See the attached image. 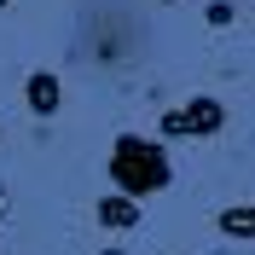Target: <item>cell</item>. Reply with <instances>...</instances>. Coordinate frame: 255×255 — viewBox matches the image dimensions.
<instances>
[{
	"label": "cell",
	"mask_w": 255,
	"mask_h": 255,
	"mask_svg": "<svg viewBox=\"0 0 255 255\" xmlns=\"http://www.w3.org/2000/svg\"><path fill=\"white\" fill-rule=\"evenodd\" d=\"M105 174H111V186L122 191V197H157V191L174 180V168H168V151H162L157 139H145V133H116Z\"/></svg>",
	"instance_id": "6da1fadb"
},
{
	"label": "cell",
	"mask_w": 255,
	"mask_h": 255,
	"mask_svg": "<svg viewBox=\"0 0 255 255\" xmlns=\"http://www.w3.org/2000/svg\"><path fill=\"white\" fill-rule=\"evenodd\" d=\"M162 139H209V133H221L226 128V105L221 99H191L180 111H162Z\"/></svg>",
	"instance_id": "7a4b0ae2"
},
{
	"label": "cell",
	"mask_w": 255,
	"mask_h": 255,
	"mask_svg": "<svg viewBox=\"0 0 255 255\" xmlns=\"http://www.w3.org/2000/svg\"><path fill=\"white\" fill-rule=\"evenodd\" d=\"M23 99H29L35 116H58L64 111V81L52 76V70H35V76L23 81Z\"/></svg>",
	"instance_id": "3957f363"
},
{
	"label": "cell",
	"mask_w": 255,
	"mask_h": 255,
	"mask_svg": "<svg viewBox=\"0 0 255 255\" xmlns=\"http://www.w3.org/2000/svg\"><path fill=\"white\" fill-rule=\"evenodd\" d=\"M99 226L105 232H133L139 226V197H122V191H111V197H99Z\"/></svg>",
	"instance_id": "277c9868"
},
{
	"label": "cell",
	"mask_w": 255,
	"mask_h": 255,
	"mask_svg": "<svg viewBox=\"0 0 255 255\" xmlns=\"http://www.w3.org/2000/svg\"><path fill=\"white\" fill-rule=\"evenodd\" d=\"M215 226H221L226 238H255V203H232L215 215Z\"/></svg>",
	"instance_id": "5b68a950"
},
{
	"label": "cell",
	"mask_w": 255,
	"mask_h": 255,
	"mask_svg": "<svg viewBox=\"0 0 255 255\" xmlns=\"http://www.w3.org/2000/svg\"><path fill=\"white\" fill-rule=\"evenodd\" d=\"M209 23H215V29H226V23H232V17H238V12H232V0H209Z\"/></svg>",
	"instance_id": "8992f818"
},
{
	"label": "cell",
	"mask_w": 255,
	"mask_h": 255,
	"mask_svg": "<svg viewBox=\"0 0 255 255\" xmlns=\"http://www.w3.org/2000/svg\"><path fill=\"white\" fill-rule=\"evenodd\" d=\"M157 6H174V0H157Z\"/></svg>",
	"instance_id": "52a82bcc"
},
{
	"label": "cell",
	"mask_w": 255,
	"mask_h": 255,
	"mask_svg": "<svg viewBox=\"0 0 255 255\" xmlns=\"http://www.w3.org/2000/svg\"><path fill=\"white\" fill-rule=\"evenodd\" d=\"M105 255H122V250H105Z\"/></svg>",
	"instance_id": "ba28073f"
},
{
	"label": "cell",
	"mask_w": 255,
	"mask_h": 255,
	"mask_svg": "<svg viewBox=\"0 0 255 255\" xmlns=\"http://www.w3.org/2000/svg\"><path fill=\"white\" fill-rule=\"evenodd\" d=\"M0 6H6V0H0Z\"/></svg>",
	"instance_id": "9c48e42d"
}]
</instances>
